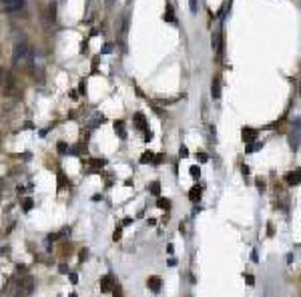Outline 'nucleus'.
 <instances>
[{"label": "nucleus", "instance_id": "f257e3e1", "mask_svg": "<svg viewBox=\"0 0 301 297\" xmlns=\"http://www.w3.org/2000/svg\"><path fill=\"white\" fill-rule=\"evenodd\" d=\"M28 46L24 44V42H21V44H16L14 46V63L18 64V63H24L26 59H28Z\"/></svg>", "mask_w": 301, "mask_h": 297}, {"label": "nucleus", "instance_id": "f03ea898", "mask_svg": "<svg viewBox=\"0 0 301 297\" xmlns=\"http://www.w3.org/2000/svg\"><path fill=\"white\" fill-rule=\"evenodd\" d=\"M2 6L6 12H14L24 6V0H2Z\"/></svg>", "mask_w": 301, "mask_h": 297}, {"label": "nucleus", "instance_id": "7ed1b4c3", "mask_svg": "<svg viewBox=\"0 0 301 297\" xmlns=\"http://www.w3.org/2000/svg\"><path fill=\"white\" fill-rule=\"evenodd\" d=\"M147 285H149L150 291H155V293L161 291V279H159V277H150V279L147 281Z\"/></svg>", "mask_w": 301, "mask_h": 297}, {"label": "nucleus", "instance_id": "20e7f679", "mask_svg": "<svg viewBox=\"0 0 301 297\" xmlns=\"http://www.w3.org/2000/svg\"><path fill=\"white\" fill-rule=\"evenodd\" d=\"M291 145L293 148L299 147V119H295V133H291Z\"/></svg>", "mask_w": 301, "mask_h": 297}, {"label": "nucleus", "instance_id": "39448f33", "mask_svg": "<svg viewBox=\"0 0 301 297\" xmlns=\"http://www.w3.org/2000/svg\"><path fill=\"white\" fill-rule=\"evenodd\" d=\"M115 128H117V131H119L121 139H127V133H125V125H123L121 121H117V123H115Z\"/></svg>", "mask_w": 301, "mask_h": 297}, {"label": "nucleus", "instance_id": "423d86ee", "mask_svg": "<svg viewBox=\"0 0 301 297\" xmlns=\"http://www.w3.org/2000/svg\"><path fill=\"white\" fill-rule=\"evenodd\" d=\"M255 131H251V128H245V131H243V141H253L255 137Z\"/></svg>", "mask_w": 301, "mask_h": 297}, {"label": "nucleus", "instance_id": "0eeeda50", "mask_svg": "<svg viewBox=\"0 0 301 297\" xmlns=\"http://www.w3.org/2000/svg\"><path fill=\"white\" fill-rule=\"evenodd\" d=\"M211 95H213V99H219V95H221V92H219V81H215V83H213V88H211Z\"/></svg>", "mask_w": 301, "mask_h": 297}, {"label": "nucleus", "instance_id": "6e6552de", "mask_svg": "<svg viewBox=\"0 0 301 297\" xmlns=\"http://www.w3.org/2000/svg\"><path fill=\"white\" fill-rule=\"evenodd\" d=\"M101 289H103V291H110V277H105Z\"/></svg>", "mask_w": 301, "mask_h": 297}, {"label": "nucleus", "instance_id": "1a4fd4ad", "mask_svg": "<svg viewBox=\"0 0 301 297\" xmlns=\"http://www.w3.org/2000/svg\"><path fill=\"white\" fill-rule=\"evenodd\" d=\"M149 191L153 193V195H159V191H161V187H159V183H150V187H149Z\"/></svg>", "mask_w": 301, "mask_h": 297}, {"label": "nucleus", "instance_id": "9d476101", "mask_svg": "<svg viewBox=\"0 0 301 297\" xmlns=\"http://www.w3.org/2000/svg\"><path fill=\"white\" fill-rule=\"evenodd\" d=\"M135 119H137V127H139V128H145V117H143L141 113H137Z\"/></svg>", "mask_w": 301, "mask_h": 297}, {"label": "nucleus", "instance_id": "9b49d317", "mask_svg": "<svg viewBox=\"0 0 301 297\" xmlns=\"http://www.w3.org/2000/svg\"><path fill=\"white\" fill-rule=\"evenodd\" d=\"M287 179H289L291 185H297V183H299V171H295V175H289Z\"/></svg>", "mask_w": 301, "mask_h": 297}, {"label": "nucleus", "instance_id": "f8f14e48", "mask_svg": "<svg viewBox=\"0 0 301 297\" xmlns=\"http://www.w3.org/2000/svg\"><path fill=\"white\" fill-rule=\"evenodd\" d=\"M191 175H193V177H199V175H201V169H199V167H191Z\"/></svg>", "mask_w": 301, "mask_h": 297}, {"label": "nucleus", "instance_id": "ddd939ff", "mask_svg": "<svg viewBox=\"0 0 301 297\" xmlns=\"http://www.w3.org/2000/svg\"><path fill=\"white\" fill-rule=\"evenodd\" d=\"M147 161H153V155H150V153H149V155H143V157H141V163H147Z\"/></svg>", "mask_w": 301, "mask_h": 297}, {"label": "nucleus", "instance_id": "4468645a", "mask_svg": "<svg viewBox=\"0 0 301 297\" xmlns=\"http://www.w3.org/2000/svg\"><path fill=\"white\" fill-rule=\"evenodd\" d=\"M59 151L64 155V151H66V145H64V143H59Z\"/></svg>", "mask_w": 301, "mask_h": 297}, {"label": "nucleus", "instance_id": "2eb2a0df", "mask_svg": "<svg viewBox=\"0 0 301 297\" xmlns=\"http://www.w3.org/2000/svg\"><path fill=\"white\" fill-rule=\"evenodd\" d=\"M191 10L197 12V0H191Z\"/></svg>", "mask_w": 301, "mask_h": 297}, {"label": "nucleus", "instance_id": "dca6fc26", "mask_svg": "<svg viewBox=\"0 0 301 297\" xmlns=\"http://www.w3.org/2000/svg\"><path fill=\"white\" fill-rule=\"evenodd\" d=\"M189 153H187V147H181V157H187Z\"/></svg>", "mask_w": 301, "mask_h": 297}, {"label": "nucleus", "instance_id": "f3484780", "mask_svg": "<svg viewBox=\"0 0 301 297\" xmlns=\"http://www.w3.org/2000/svg\"><path fill=\"white\" fill-rule=\"evenodd\" d=\"M247 283H249V285H253V283H255V281H253V275H247Z\"/></svg>", "mask_w": 301, "mask_h": 297}, {"label": "nucleus", "instance_id": "a211bd4d", "mask_svg": "<svg viewBox=\"0 0 301 297\" xmlns=\"http://www.w3.org/2000/svg\"><path fill=\"white\" fill-rule=\"evenodd\" d=\"M107 4H108V6H112V4H115V0H107Z\"/></svg>", "mask_w": 301, "mask_h": 297}, {"label": "nucleus", "instance_id": "6ab92c4d", "mask_svg": "<svg viewBox=\"0 0 301 297\" xmlns=\"http://www.w3.org/2000/svg\"><path fill=\"white\" fill-rule=\"evenodd\" d=\"M2 77H4V72H2V70H0V83H2Z\"/></svg>", "mask_w": 301, "mask_h": 297}]
</instances>
